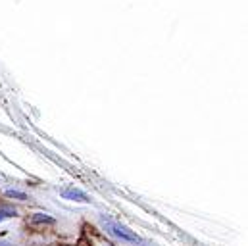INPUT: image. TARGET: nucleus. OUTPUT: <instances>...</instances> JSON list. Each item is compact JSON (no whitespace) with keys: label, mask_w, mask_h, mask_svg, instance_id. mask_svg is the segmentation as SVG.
Returning <instances> with one entry per match:
<instances>
[{"label":"nucleus","mask_w":248,"mask_h":246,"mask_svg":"<svg viewBox=\"0 0 248 246\" xmlns=\"http://www.w3.org/2000/svg\"><path fill=\"white\" fill-rule=\"evenodd\" d=\"M102 227H104L112 237L122 239L125 243H140V237H139L135 231H131L129 227H125L124 223H120V221H114V219H110V217H102Z\"/></svg>","instance_id":"f257e3e1"},{"label":"nucleus","mask_w":248,"mask_h":246,"mask_svg":"<svg viewBox=\"0 0 248 246\" xmlns=\"http://www.w3.org/2000/svg\"><path fill=\"white\" fill-rule=\"evenodd\" d=\"M60 196H62L63 200L77 202V204H89V202H91V196H89L85 190H81V188H77V186H73V184L62 188V190H60Z\"/></svg>","instance_id":"f03ea898"},{"label":"nucleus","mask_w":248,"mask_h":246,"mask_svg":"<svg viewBox=\"0 0 248 246\" xmlns=\"http://www.w3.org/2000/svg\"><path fill=\"white\" fill-rule=\"evenodd\" d=\"M0 246H12L10 243H4V241H0Z\"/></svg>","instance_id":"423d86ee"},{"label":"nucleus","mask_w":248,"mask_h":246,"mask_svg":"<svg viewBox=\"0 0 248 246\" xmlns=\"http://www.w3.org/2000/svg\"><path fill=\"white\" fill-rule=\"evenodd\" d=\"M33 221H35V223H54V219H52L48 214H35Z\"/></svg>","instance_id":"39448f33"},{"label":"nucleus","mask_w":248,"mask_h":246,"mask_svg":"<svg viewBox=\"0 0 248 246\" xmlns=\"http://www.w3.org/2000/svg\"><path fill=\"white\" fill-rule=\"evenodd\" d=\"M16 215H17V210L14 206H10V204H2L0 206V223L6 221V219H12Z\"/></svg>","instance_id":"7ed1b4c3"},{"label":"nucleus","mask_w":248,"mask_h":246,"mask_svg":"<svg viewBox=\"0 0 248 246\" xmlns=\"http://www.w3.org/2000/svg\"><path fill=\"white\" fill-rule=\"evenodd\" d=\"M104 246H116V245H104Z\"/></svg>","instance_id":"0eeeda50"},{"label":"nucleus","mask_w":248,"mask_h":246,"mask_svg":"<svg viewBox=\"0 0 248 246\" xmlns=\"http://www.w3.org/2000/svg\"><path fill=\"white\" fill-rule=\"evenodd\" d=\"M6 196L12 198V200H29V196L23 190H17V188H8L6 190Z\"/></svg>","instance_id":"20e7f679"}]
</instances>
